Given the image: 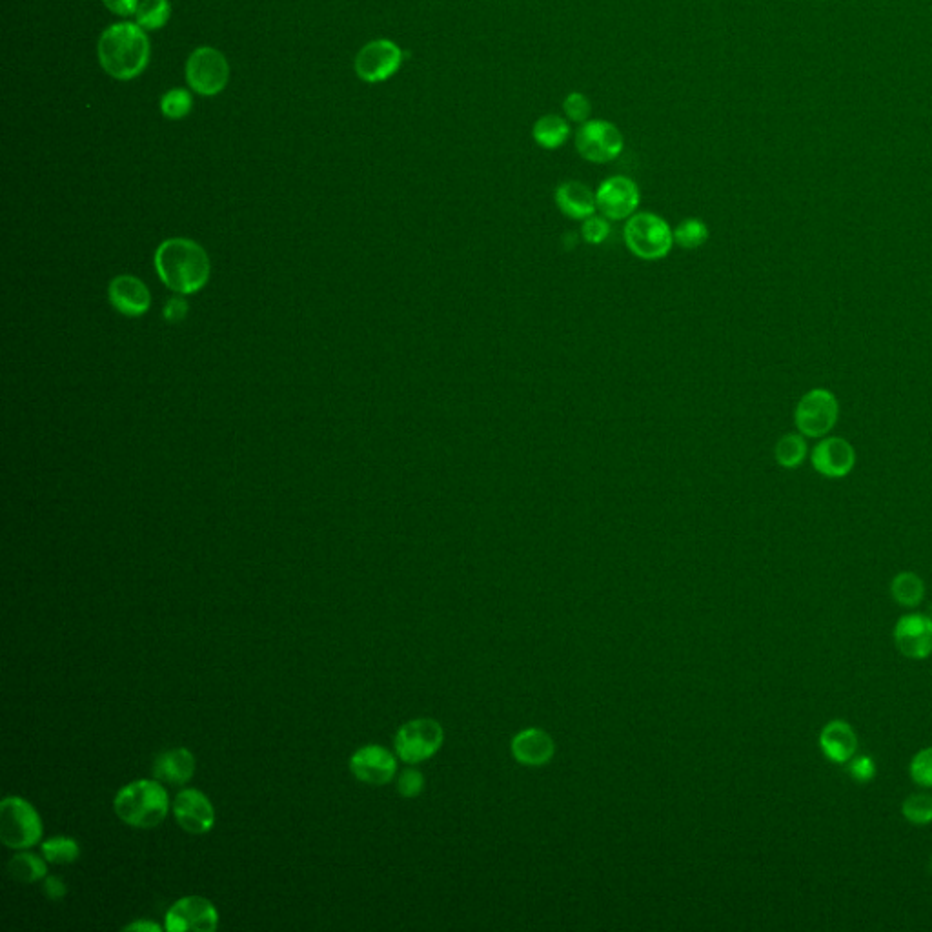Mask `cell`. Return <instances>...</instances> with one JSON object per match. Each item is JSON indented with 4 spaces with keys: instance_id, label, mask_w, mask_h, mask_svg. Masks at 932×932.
<instances>
[{
    "instance_id": "836d02e7",
    "label": "cell",
    "mask_w": 932,
    "mask_h": 932,
    "mask_svg": "<svg viewBox=\"0 0 932 932\" xmlns=\"http://www.w3.org/2000/svg\"><path fill=\"white\" fill-rule=\"evenodd\" d=\"M610 233V224L605 221V217H588L583 221V226H581V237L583 241L588 244H601L608 237Z\"/></svg>"
},
{
    "instance_id": "2e32d148",
    "label": "cell",
    "mask_w": 932,
    "mask_h": 932,
    "mask_svg": "<svg viewBox=\"0 0 932 932\" xmlns=\"http://www.w3.org/2000/svg\"><path fill=\"white\" fill-rule=\"evenodd\" d=\"M894 641L905 658H929L932 654V619L922 614L903 616L896 623Z\"/></svg>"
},
{
    "instance_id": "74e56055",
    "label": "cell",
    "mask_w": 932,
    "mask_h": 932,
    "mask_svg": "<svg viewBox=\"0 0 932 932\" xmlns=\"http://www.w3.org/2000/svg\"><path fill=\"white\" fill-rule=\"evenodd\" d=\"M104 6L108 10L117 13V15H122V17H128L132 15L139 8V0H102Z\"/></svg>"
},
{
    "instance_id": "9c48e42d",
    "label": "cell",
    "mask_w": 932,
    "mask_h": 932,
    "mask_svg": "<svg viewBox=\"0 0 932 932\" xmlns=\"http://www.w3.org/2000/svg\"><path fill=\"white\" fill-rule=\"evenodd\" d=\"M230 79V66L221 51L199 48L186 62V81L193 92L217 95L223 92Z\"/></svg>"
},
{
    "instance_id": "277c9868",
    "label": "cell",
    "mask_w": 932,
    "mask_h": 932,
    "mask_svg": "<svg viewBox=\"0 0 932 932\" xmlns=\"http://www.w3.org/2000/svg\"><path fill=\"white\" fill-rule=\"evenodd\" d=\"M623 235L630 254L641 261L665 259L674 246L672 228L656 213H634L625 224Z\"/></svg>"
},
{
    "instance_id": "d590c367",
    "label": "cell",
    "mask_w": 932,
    "mask_h": 932,
    "mask_svg": "<svg viewBox=\"0 0 932 932\" xmlns=\"http://www.w3.org/2000/svg\"><path fill=\"white\" fill-rule=\"evenodd\" d=\"M188 314V303L184 299L183 295H177V297H172L166 306H164V319L168 323H181L184 317Z\"/></svg>"
},
{
    "instance_id": "cb8c5ba5",
    "label": "cell",
    "mask_w": 932,
    "mask_h": 932,
    "mask_svg": "<svg viewBox=\"0 0 932 932\" xmlns=\"http://www.w3.org/2000/svg\"><path fill=\"white\" fill-rule=\"evenodd\" d=\"M774 457H776V463L787 470L798 468L807 457L805 436H801L800 432L785 434L774 446Z\"/></svg>"
},
{
    "instance_id": "5b68a950",
    "label": "cell",
    "mask_w": 932,
    "mask_h": 932,
    "mask_svg": "<svg viewBox=\"0 0 932 932\" xmlns=\"http://www.w3.org/2000/svg\"><path fill=\"white\" fill-rule=\"evenodd\" d=\"M42 838V821L30 801L8 796L0 803V840L13 851H26Z\"/></svg>"
},
{
    "instance_id": "7a4b0ae2",
    "label": "cell",
    "mask_w": 932,
    "mask_h": 932,
    "mask_svg": "<svg viewBox=\"0 0 932 932\" xmlns=\"http://www.w3.org/2000/svg\"><path fill=\"white\" fill-rule=\"evenodd\" d=\"M99 61L108 75L130 81L148 66L150 41L139 24L121 22L104 31L99 41Z\"/></svg>"
},
{
    "instance_id": "7c38bea8",
    "label": "cell",
    "mask_w": 932,
    "mask_h": 932,
    "mask_svg": "<svg viewBox=\"0 0 932 932\" xmlns=\"http://www.w3.org/2000/svg\"><path fill=\"white\" fill-rule=\"evenodd\" d=\"M641 193L638 184L629 177L614 175L599 184L596 203L601 215L608 221L630 219L638 210Z\"/></svg>"
},
{
    "instance_id": "5bb4252c",
    "label": "cell",
    "mask_w": 932,
    "mask_h": 932,
    "mask_svg": "<svg viewBox=\"0 0 932 932\" xmlns=\"http://www.w3.org/2000/svg\"><path fill=\"white\" fill-rule=\"evenodd\" d=\"M173 816L179 827L188 834H208L215 825L212 801L197 789H184L175 796Z\"/></svg>"
},
{
    "instance_id": "e575fe53",
    "label": "cell",
    "mask_w": 932,
    "mask_h": 932,
    "mask_svg": "<svg viewBox=\"0 0 932 932\" xmlns=\"http://www.w3.org/2000/svg\"><path fill=\"white\" fill-rule=\"evenodd\" d=\"M849 772L858 783H867L876 774V765L869 756H856L849 761Z\"/></svg>"
},
{
    "instance_id": "f1b7e54d",
    "label": "cell",
    "mask_w": 932,
    "mask_h": 932,
    "mask_svg": "<svg viewBox=\"0 0 932 932\" xmlns=\"http://www.w3.org/2000/svg\"><path fill=\"white\" fill-rule=\"evenodd\" d=\"M903 816L914 825H927L932 821V796L931 794H912L907 800L903 801Z\"/></svg>"
},
{
    "instance_id": "8992f818",
    "label": "cell",
    "mask_w": 932,
    "mask_h": 932,
    "mask_svg": "<svg viewBox=\"0 0 932 932\" xmlns=\"http://www.w3.org/2000/svg\"><path fill=\"white\" fill-rule=\"evenodd\" d=\"M840 417V403L831 390L812 388L801 397L794 410V423L801 436L821 439L829 436Z\"/></svg>"
},
{
    "instance_id": "4dcf8cb0",
    "label": "cell",
    "mask_w": 932,
    "mask_h": 932,
    "mask_svg": "<svg viewBox=\"0 0 932 932\" xmlns=\"http://www.w3.org/2000/svg\"><path fill=\"white\" fill-rule=\"evenodd\" d=\"M563 112L567 115L568 121L576 122V124H585V122L590 121L592 104L588 101V97L585 93H568L567 99L563 102Z\"/></svg>"
},
{
    "instance_id": "8d00e7d4",
    "label": "cell",
    "mask_w": 932,
    "mask_h": 932,
    "mask_svg": "<svg viewBox=\"0 0 932 932\" xmlns=\"http://www.w3.org/2000/svg\"><path fill=\"white\" fill-rule=\"evenodd\" d=\"M42 882H44V885H42V892H44L50 900H53V902L62 900V898L66 896V892H68L66 883L62 882L61 878H57V876H46Z\"/></svg>"
},
{
    "instance_id": "ab89813d",
    "label": "cell",
    "mask_w": 932,
    "mask_h": 932,
    "mask_svg": "<svg viewBox=\"0 0 932 932\" xmlns=\"http://www.w3.org/2000/svg\"><path fill=\"white\" fill-rule=\"evenodd\" d=\"M931 872H932V858H931Z\"/></svg>"
},
{
    "instance_id": "30bf717a",
    "label": "cell",
    "mask_w": 932,
    "mask_h": 932,
    "mask_svg": "<svg viewBox=\"0 0 932 932\" xmlns=\"http://www.w3.org/2000/svg\"><path fill=\"white\" fill-rule=\"evenodd\" d=\"M219 927V912L210 900L201 896H184L166 912L164 929L168 932H213Z\"/></svg>"
},
{
    "instance_id": "1f68e13d",
    "label": "cell",
    "mask_w": 932,
    "mask_h": 932,
    "mask_svg": "<svg viewBox=\"0 0 932 932\" xmlns=\"http://www.w3.org/2000/svg\"><path fill=\"white\" fill-rule=\"evenodd\" d=\"M911 776L914 783L922 787H932V747L923 749L914 756L911 763Z\"/></svg>"
},
{
    "instance_id": "44dd1931",
    "label": "cell",
    "mask_w": 932,
    "mask_h": 932,
    "mask_svg": "<svg viewBox=\"0 0 932 932\" xmlns=\"http://www.w3.org/2000/svg\"><path fill=\"white\" fill-rule=\"evenodd\" d=\"M556 204L563 215L576 221H585L598 210L596 193L587 184L579 181H567L559 184L556 190Z\"/></svg>"
},
{
    "instance_id": "7402d4cb",
    "label": "cell",
    "mask_w": 932,
    "mask_h": 932,
    "mask_svg": "<svg viewBox=\"0 0 932 932\" xmlns=\"http://www.w3.org/2000/svg\"><path fill=\"white\" fill-rule=\"evenodd\" d=\"M532 137L543 150H558L570 137V124L556 113H548L534 122Z\"/></svg>"
},
{
    "instance_id": "6da1fadb",
    "label": "cell",
    "mask_w": 932,
    "mask_h": 932,
    "mask_svg": "<svg viewBox=\"0 0 932 932\" xmlns=\"http://www.w3.org/2000/svg\"><path fill=\"white\" fill-rule=\"evenodd\" d=\"M157 274L179 295L197 294L210 279V259L201 244L190 239H168L155 252Z\"/></svg>"
},
{
    "instance_id": "e0dca14e",
    "label": "cell",
    "mask_w": 932,
    "mask_h": 932,
    "mask_svg": "<svg viewBox=\"0 0 932 932\" xmlns=\"http://www.w3.org/2000/svg\"><path fill=\"white\" fill-rule=\"evenodd\" d=\"M110 303L119 314L126 317H141L150 310L152 295L141 279L133 275H119L110 284Z\"/></svg>"
},
{
    "instance_id": "8fae6325",
    "label": "cell",
    "mask_w": 932,
    "mask_h": 932,
    "mask_svg": "<svg viewBox=\"0 0 932 932\" xmlns=\"http://www.w3.org/2000/svg\"><path fill=\"white\" fill-rule=\"evenodd\" d=\"M403 64V51L396 42L379 39L366 44L355 57V71L365 82L388 81Z\"/></svg>"
},
{
    "instance_id": "603a6c76",
    "label": "cell",
    "mask_w": 932,
    "mask_h": 932,
    "mask_svg": "<svg viewBox=\"0 0 932 932\" xmlns=\"http://www.w3.org/2000/svg\"><path fill=\"white\" fill-rule=\"evenodd\" d=\"M8 871H10L11 878L22 883L42 882L48 876L46 862L37 854L28 851L15 854L8 863Z\"/></svg>"
},
{
    "instance_id": "52a82bcc",
    "label": "cell",
    "mask_w": 932,
    "mask_h": 932,
    "mask_svg": "<svg viewBox=\"0 0 932 932\" xmlns=\"http://www.w3.org/2000/svg\"><path fill=\"white\" fill-rule=\"evenodd\" d=\"M445 741V730L430 718H419L405 723L397 730L396 754L406 763H421L441 749Z\"/></svg>"
},
{
    "instance_id": "4316f807",
    "label": "cell",
    "mask_w": 932,
    "mask_h": 932,
    "mask_svg": "<svg viewBox=\"0 0 932 932\" xmlns=\"http://www.w3.org/2000/svg\"><path fill=\"white\" fill-rule=\"evenodd\" d=\"M135 15L142 30H159L170 21L172 6L168 0H142Z\"/></svg>"
},
{
    "instance_id": "9a60e30c",
    "label": "cell",
    "mask_w": 932,
    "mask_h": 932,
    "mask_svg": "<svg viewBox=\"0 0 932 932\" xmlns=\"http://www.w3.org/2000/svg\"><path fill=\"white\" fill-rule=\"evenodd\" d=\"M350 770L355 778L366 785L381 787L394 780L397 772V761L394 754L379 745H366L355 750L350 758Z\"/></svg>"
},
{
    "instance_id": "ffe728a7",
    "label": "cell",
    "mask_w": 932,
    "mask_h": 932,
    "mask_svg": "<svg viewBox=\"0 0 932 932\" xmlns=\"http://www.w3.org/2000/svg\"><path fill=\"white\" fill-rule=\"evenodd\" d=\"M195 772V758L192 752L184 747L164 750L153 761V776L155 780L170 783V785H184L192 780Z\"/></svg>"
},
{
    "instance_id": "f35d334b",
    "label": "cell",
    "mask_w": 932,
    "mask_h": 932,
    "mask_svg": "<svg viewBox=\"0 0 932 932\" xmlns=\"http://www.w3.org/2000/svg\"><path fill=\"white\" fill-rule=\"evenodd\" d=\"M124 931H133V932H161L163 927L159 923L146 922V920H137V922L130 923L124 927Z\"/></svg>"
},
{
    "instance_id": "d4e9b609",
    "label": "cell",
    "mask_w": 932,
    "mask_h": 932,
    "mask_svg": "<svg viewBox=\"0 0 932 932\" xmlns=\"http://www.w3.org/2000/svg\"><path fill=\"white\" fill-rule=\"evenodd\" d=\"M891 592L892 598L903 607H916L922 603L925 596V585L922 578H918L916 574L902 572L892 581Z\"/></svg>"
},
{
    "instance_id": "d6986e66",
    "label": "cell",
    "mask_w": 932,
    "mask_h": 932,
    "mask_svg": "<svg viewBox=\"0 0 932 932\" xmlns=\"http://www.w3.org/2000/svg\"><path fill=\"white\" fill-rule=\"evenodd\" d=\"M554 740L545 730L525 729L512 740V754L519 763L528 767H539L552 760L554 756Z\"/></svg>"
},
{
    "instance_id": "ba28073f",
    "label": "cell",
    "mask_w": 932,
    "mask_h": 932,
    "mask_svg": "<svg viewBox=\"0 0 932 932\" xmlns=\"http://www.w3.org/2000/svg\"><path fill=\"white\" fill-rule=\"evenodd\" d=\"M625 146L618 126L603 119H590L576 133V150L588 163L605 164L618 159Z\"/></svg>"
},
{
    "instance_id": "83f0119b",
    "label": "cell",
    "mask_w": 932,
    "mask_h": 932,
    "mask_svg": "<svg viewBox=\"0 0 932 932\" xmlns=\"http://www.w3.org/2000/svg\"><path fill=\"white\" fill-rule=\"evenodd\" d=\"M709 241V228L701 219H685L674 230V243L685 250H696Z\"/></svg>"
},
{
    "instance_id": "ac0fdd59",
    "label": "cell",
    "mask_w": 932,
    "mask_h": 932,
    "mask_svg": "<svg viewBox=\"0 0 932 932\" xmlns=\"http://www.w3.org/2000/svg\"><path fill=\"white\" fill-rule=\"evenodd\" d=\"M821 752L832 763H849L858 750V736L849 723L831 721L820 734Z\"/></svg>"
},
{
    "instance_id": "3957f363",
    "label": "cell",
    "mask_w": 932,
    "mask_h": 932,
    "mask_svg": "<svg viewBox=\"0 0 932 932\" xmlns=\"http://www.w3.org/2000/svg\"><path fill=\"white\" fill-rule=\"evenodd\" d=\"M113 811L126 825L148 831L166 820L170 798L159 780L132 781L117 792Z\"/></svg>"
},
{
    "instance_id": "d6a6232c",
    "label": "cell",
    "mask_w": 932,
    "mask_h": 932,
    "mask_svg": "<svg viewBox=\"0 0 932 932\" xmlns=\"http://www.w3.org/2000/svg\"><path fill=\"white\" fill-rule=\"evenodd\" d=\"M425 789V778L416 769H406L401 772L397 780V792L403 798H416Z\"/></svg>"
},
{
    "instance_id": "484cf974",
    "label": "cell",
    "mask_w": 932,
    "mask_h": 932,
    "mask_svg": "<svg viewBox=\"0 0 932 932\" xmlns=\"http://www.w3.org/2000/svg\"><path fill=\"white\" fill-rule=\"evenodd\" d=\"M42 856L48 863L55 865H70L79 860L81 847L79 843L66 836H55L42 843Z\"/></svg>"
},
{
    "instance_id": "f546056e",
    "label": "cell",
    "mask_w": 932,
    "mask_h": 932,
    "mask_svg": "<svg viewBox=\"0 0 932 932\" xmlns=\"http://www.w3.org/2000/svg\"><path fill=\"white\" fill-rule=\"evenodd\" d=\"M161 110L168 119H183L192 110V95L186 90H170L161 99Z\"/></svg>"
},
{
    "instance_id": "4fadbf2b",
    "label": "cell",
    "mask_w": 932,
    "mask_h": 932,
    "mask_svg": "<svg viewBox=\"0 0 932 932\" xmlns=\"http://www.w3.org/2000/svg\"><path fill=\"white\" fill-rule=\"evenodd\" d=\"M812 468L829 479L847 477L856 466V450L843 437H821L820 443L812 448Z\"/></svg>"
}]
</instances>
